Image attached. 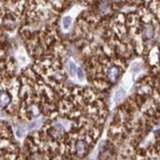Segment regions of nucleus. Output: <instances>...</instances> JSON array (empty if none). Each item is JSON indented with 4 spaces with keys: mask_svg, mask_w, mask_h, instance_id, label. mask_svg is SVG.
Wrapping results in <instances>:
<instances>
[{
    "mask_svg": "<svg viewBox=\"0 0 160 160\" xmlns=\"http://www.w3.org/2000/svg\"><path fill=\"white\" fill-rule=\"evenodd\" d=\"M67 68H68V72H69V74L71 75L72 77H75V75H77V69H78V67L76 66V64H75V63L72 61V60H70V61H68Z\"/></svg>",
    "mask_w": 160,
    "mask_h": 160,
    "instance_id": "nucleus-2",
    "label": "nucleus"
},
{
    "mask_svg": "<svg viewBox=\"0 0 160 160\" xmlns=\"http://www.w3.org/2000/svg\"><path fill=\"white\" fill-rule=\"evenodd\" d=\"M13 94L10 91V88H5V86H2L1 88V108L2 110L6 109L10 106L12 102Z\"/></svg>",
    "mask_w": 160,
    "mask_h": 160,
    "instance_id": "nucleus-1",
    "label": "nucleus"
},
{
    "mask_svg": "<svg viewBox=\"0 0 160 160\" xmlns=\"http://www.w3.org/2000/svg\"><path fill=\"white\" fill-rule=\"evenodd\" d=\"M72 24V18L70 16H65L63 19H62V26L65 30H67L70 28Z\"/></svg>",
    "mask_w": 160,
    "mask_h": 160,
    "instance_id": "nucleus-4",
    "label": "nucleus"
},
{
    "mask_svg": "<svg viewBox=\"0 0 160 160\" xmlns=\"http://www.w3.org/2000/svg\"><path fill=\"white\" fill-rule=\"evenodd\" d=\"M156 64H160V43L156 49Z\"/></svg>",
    "mask_w": 160,
    "mask_h": 160,
    "instance_id": "nucleus-6",
    "label": "nucleus"
},
{
    "mask_svg": "<svg viewBox=\"0 0 160 160\" xmlns=\"http://www.w3.org/2000/svg\"><path fill=\"white\" fill-rule=\"evenodd\" d=\"M124 95H125L124 89H122V88L118 89L117 91L115 92V94H114V102H115V103L120 102V100H121V99L123 98Z\"/></svg>",
    "mask_w": 160,
    "mask_h": 160,
    "instance_id": "nucleus-3",
    "label": "nucleus"
},
{
    "mask_svg": "<svg viewBox=\"0 0 160 160\" xmlns=\"http://www.w3.org/2000/svg\"><path fill=\"white\" fill-rule=\"evenodd\" d=\"M77 77L79 80H83L84 79V72L81 68H78L77 69Z\"/></svg>",
    "mask_w": 160,
    "mask_h": 160,
    "instance_id": "nucleus-5",
    "label": "nucleus"
}]
</instances>
